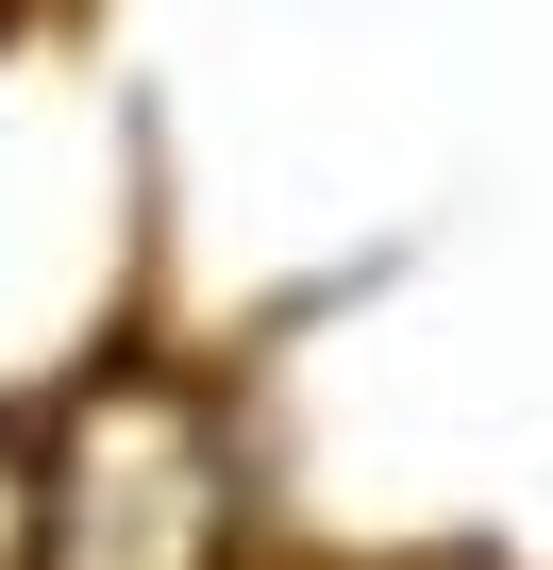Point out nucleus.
Here are the masks:
<instances>
[{
	"instance_id": "nucleus-1",
	"label": "nucleus",
	"mask_w": 553,
	"mask_h": 570,
	"mask_svg": "<svg viewBox=\"0 0 553 570\" xmlns=\"http://www.w3.org/2000/svg\"><path fill=\"white\" fill-rule=\"evenodd\" d=\"M218 537H235V470L168 386L68 403L34 470V570H218Z\"/></svg>"
},
{
	"instance_id": "nucleus-2",
	"label": "nucleus",
	"mask_w": 553,
	"mask_h": 570,
	"mask_svg": "<svg viewBox=\"0 0 553 570\" xmlns=\"http://www.w3.org/2000/svg\"><path fill=\"white\" fill-rule=\"evenodd\" d=\"M0 570H34V470L0 453Z\"/></svg>"
}]
</instances>
